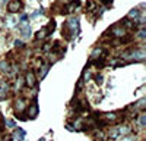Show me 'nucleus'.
Segmentation results:
<instances>
[{
  "mask_svg": "<svg viewBox=\"0 0 146 141\" xmlns=\"http://www.w3.org/2000/svg\"><path fill=\"white\" fill-rule=\"evenodd\" d=\"M101 3H104V5H111L113 3V0H100Z\"/></svg>",
  "mask_w": 146,
  "mask_h": 141,
  "instance_id": "obj_14",
  "label": "nucleus"
},
{
  "mask_svg": "<svg viewBox=\"0 0 146 141\" xmlns=\"http://www.w3.org/2000/svg\"><path fill=\"white\" fill-rule=\"evenodd\" d=\"M28 115H29L31 119H34V117L38 115V104H36V101H34V104H31V107L28 110Z\"/></svg>",
  "mask_w": 146,
  "mask_h": 141,
  "instance_id": "obj_5",
  "label": "nucleus"
},
{
  "mask_svg": "<svg viewBox=\"0 0 146 141\" xmlns=\"http://www.w3.org/2000/svg\"><path fill=\"white\" fill-rule=\"evenodd\" d=\"M22 85H23V78H18V81H16V88L21 90Z\"/></svg>",
  "mask_w": 146,
  "mask_h": 141,
  "instance_id": "obj_12",
  "label": "nucleus"
},
{
  "mask_svg": "<svg viewBox=\"0 0 146 141\" xmlns=\"http://www.w3.org/2000/svg\"><path fill=\"white\" fill-rule=\"evenodd\" d=\"M38 141H45V140H44V138H41V140H38Z\"/></svg>",
  "mask_w": 146,
  "mask_h": 141,
  "instance_id": "obj_17",
  "label": "nucleus"
},
{
  "mask_svg": "<svg viewBox=\"0 0 146 141\" xmlns=\"http://www.w3.org/2000/svg\"><path fill=\"white\" fill-rule=\"evenodd\" d=\"M130 132H131V129L129 126H120V128H117V134L118 135H126V134H130Z\"/></svg>",
  "mask_w": 146,
  "mask_h": 141,
  "instance_id": "obj_6",
  "label": "nucleus"
},
{
  "mask_svg": "<svg viewBox=\"0 0 146 141\" xmlns=\"http://www.w3.org/2000/svg\"><path fill=\"white\" fill-rule=\"evenodd\" d=\"M25 81H27V85H28V87H35V85H36V77H35L34 70H29V72L27 74Z\"/></svg>",
  "mask_w": 146,
  "mask_h": 141,
  "instance_id": "obj_2",
  "label": "nucleus"
},
{
  "mask_svg": "<svg viewBox=\"0 0 146 141\" xmlns=\"http://www.w3.org/2000/svg\"><path fill=\"white\" fill-rule=\"evenodd\" d=\"M2 129H3V126H2V124H0V132H2Z\"/></svg>",
  "mask_w": 146,
  "mask_h": 141,
  "instance_id": "obj_16",
  "label": "nucleus"
},
{
  "mask_svg": "<svg viewBox=\"0 0 146 141\" xmlns=\"http://www.w3.org/2000/svg\"><path fill=\"white\" fill-rule=\"evenodd\" d=\"M121 141H133V137H124V138H120Z\"/></svg>",
  "mask_w": 146,
  "mask_h": 141,
  "instance_id": "obj_15",
  "label": "nucleus"
},
{
  "mask_svg": "<svg viewBox=\"0 0 146 141\" xmlns=\"http://www.w3.org/2000/svg\"><path fill=\"white\" fill-rule=\"evenodd\" d=\"M104 116V124H108V122H111V124H114V122H117L118 121V117H117V115L115 113H104L102 115Z\"/></svg>",
  "mask_w": 146,
  "mask_h": 141,
  "instance_id": "obj_3",
  "label": "nucleus"
},
{
  "mask_svg": "<svg viewBox=\"0 0 146 141\" xmlns=\"http://www.w3.org/2000/svg\"><path fill=\"white\" fill-rule=\"evenodd\" d=\"M21 9H22V2L21 0H12V2L7 5V10L10 12V13H15V12H18Z\"/></svg>",
  "mask_w": 146,
  "mask_h": 141,
  "instance_id": "obj_1",
  "label": "nucleus"
},
{
  "mask_svg": "<svg viewBox=\"0 0 146 141\" xmlns=\"http://www.w3.org/2000/svg\"><path fill=\"white\" fill-rule=\"evenodd\" d=\"M86 9H88V12H95L96 10V3L92 2V0H89V2L86 3Z\"/></svg>",
  "mask_w": 146,
  "mask_h": 141,
  "instance_id": "obj_8",
  "label": "nucleus"
},
{
  "mask_svg": "<svg viewBox=\"0 0 146 141\" xmlns=\"http://www.w3.org/2000/svg\"><path fill=\"white\" fill-rule=\"evenodd\" d=\"M0 69H2L3 72H7V70H10V66H9V63L6 60H2L0 62Z\"/></svg>",
  "mask_w": 146,
  "mask_h": 141,
  "instance_id": "obj_9",
  "label": "nucleus"
},
{
  "mask_svg": "<svg viewBox=\"0 0 146 141\" xmlns=\"http://www.w3.org/2000/svg\"><path fill=\"white\" fill-rule=\"evenodd\" d=\"M15 138H16L18 141H22L23 138H25V131H23L22 128H18V129H16V134H15Z\"/></svg>",
  "mask_w": 146,
  "mask_h": 141,
  "instance_id": "obj_7",
  "label": "nucleus"
},
{
  "mask_svg": "<svg viewBox=\"0 0 146 141\" xmlns=\"http://www.w3.org/2000/svg\"><path fill=\"white\" fill-rule=\"evenodd\" d=\"M139 125H140V128H145L146 126V115L145 113L139 116Z\"/></svg>",
  "mask_w": 146,
  "mask_h": 141,
  "instance_id": "obj_10",
  "label": "nucleus"
},
{
  "mask_svg": "<svg viewBox=\"0 0 146 141\" xmlns=\"http://www.w3.org/2000/svg\"><path fill=\"white\" fill-rule=\"evenodd\" d=\"M47 72H48V65H45V66H42V69H40V77L44 78L47 75Z\"/></svg>",
  "mask_w": 146,
  "mask_h": 141,
  "instance_id": "obj_11",
  "label": "nucleus"
},
{
  "mask_svg": "<svg viewBox=\"0 0 146 141\" xmlns=\"http://www.w3.org/2000/svg\"><path fill=\"white\" fill-rule=\"evenodd\" d=\"M25 106H27L25 99H18V100H16V103H15V110H16L18 113H21V112L25 110Z\"/></svg>",
  "mask_w": 146,
  "mask_h": 141,
  "instance_id": "obj_4",
  "label": "nucleus"
},
{
  "mask_svg": "<svg viewBox=\"0 0 146 141\" xmlns=\"http://www.w3.org/2000/svg\"><path fill=\"white\" fill-rule=\"evenodd\" d=\"M6 125H7L9 128H13V126H15V122H13V121H6Z\"/></svg>",
  "mask_w": 146,
  "mask_h": 141,
  "instance_id": "obj_13",
  "label": "nucleus"
}]
</instances>
